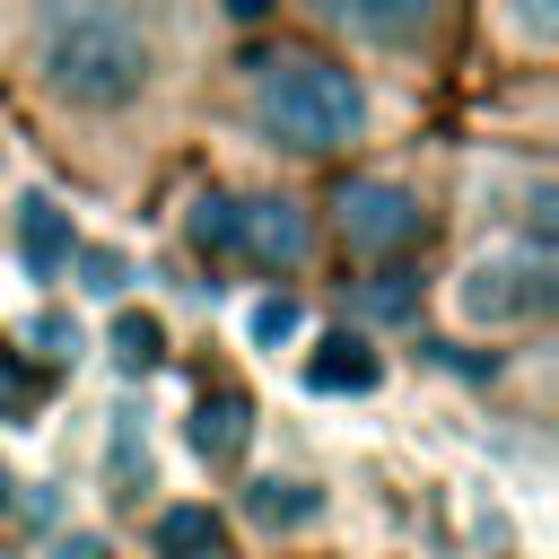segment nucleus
<instances>
[{
	"label": "nucleus",
	"instance_id": "f257e3e1",
	"mask_svg": "<svg viewBox=\"0 0 559 559\" xmlns=\"http://www.w3.org/2000/svg\"><path fill=\"white\" fill-rule=\"evenodd\" d=\"M35 61L70 105H96V114L131 105L157 70L148 26L131 17V0H44L35 9Z\"/></svg>",
	"mask_w": 559,
	"mask_h": 559
},
{
	"label": "nucleus",
	"instance_id": "f03ea898",
	"mask_svg": "<svg viewBox=\"0 0 559 559\" xmlns=\"http://www.w3.org/2000/svg\"><path fill=\"white\" fill-rule=\"evenodd\" d=\"M253 114H262V131L280 140V148H341V140H358V122H367V96H358V79L349 70H332L323 52H280V61H262V79H253Z\"/></svg>",
	"mask_w": 559,
	"mask_h": 559
},
{
	"label": "nucleus",
	"instance_id": "7ed1b4c3",
	"mask_svg": "<svg viewBox=\"0 0 559 559\" xmlns=\"http://www.w3.org/2000/svg\"><path fill=\"white\" fill-rule=\"evenodd\" d=\"M550 297H559L550 245H498L454 280V306L472 323H533V314H550Z\"/></svg>",
	"mask_w": 559,
	"mask_h": 559
},
{
	"label": "nucleus",
	"instance_id": "20e7f679",
	"mask_svg": "<svg viewBox=\"0 0 559 559\" xmlns=\"http://www.w3.org/2000/svg\"><path fill=\"white\" fill-rule=\"evenodd\" d=\"M341 236L358 245V253H393V245H411L419 236V201L402 192V183H341Z\"/></svg>",
	"mask_w": 559,
	"mask_h": 559
},
{
	"label": "nucleus",
	"instance_id": "39448f33",
	"mask_svg": "<svg viewBox=\"0 0 559 559\" xmlns=\"http://www.w3.org/2000/svg\"><path fill=\"white\" fill-rule=\"evenodd\" d=\"M236 253H253V262H271V271L306 262V218H297V201H236Z\"/></svg>",
	"mask_w": 559,
	"mask_h": 559
},
{
	"label": "nucleus",
	"instance_id": "423d86ee",
	"mask_svg": "<svg viewBox=\"0 0 559 559\" xmlns=\"http://www.w3.org/2000/svg\"><path fill=\"white\" fill-rule=\"evenodd\" d=\"M245 437H253V402L245 393H201V411H192V454L201 463H236L245 454Z\"/></svg>",
	"mask_w": 559,
	"mask_h": 559
},
{
	"label": "nucleus",
	"instance_id": "0eeeda50",
	"mask_svg": "<svg viewBox=\"0 0 559 559\" xmlns=\"http://www.w3.org/2000/svg\"><path fill=\"white\" fill-rule=\"evenodd\" d=\"M376 376H384V358H376L367 341H349V332H332V341L306 358V393H376Z\"/></svg>",
	"mask_w": 559,
	"mask_h": 559
},
{
	"label": "nucleus",
	"instance_id": "6e6552de",
	"mask_svg": "<svg viewBox=\"0 0 559 559\" xmlns=\"http://www.w3.org/2000/svg\"><path fill=\"white\" fill-rule=\"evenodd\" d=\"M332 17L367 44H411V35H428L437 0H332Z\"/></svg>",
	"mask_w": 559,
	"mask_h": 559
},
{
	"label": "nucleus",
	"instance_id": "1a4fd4ad",
	"mask_svg": "<svg viewBox=\"0 0 559 559\" xmlns=\"http://www.w3.org/2000/svg\"><path fill=\"white\" fill-rule=\"evenodd\" d=\"M17 245H26V271H35V280L70 271V218H61L44 192H26V210H17Z\"/></svg>",
	"mask_w": 559,
	"mask_h": 559
},
{
	"label": "nucleus",
	"instance_id": "9d476101",
	"mask_svg": "<svg viewBox=\"0 0 559 559\" xmlns=\"http://www.w3.org/2000/svg\"><path fill=\"white\" fill-rule=\"evenodd\" d=\"M218 550V515L210 507H166L157 515V559H210Z\"/></svg>",
	"mask_w": 559,
	"mask_h": 559
},
{
	"label": "nucleus",
	"instance_id": "9b49d317",
	"mask_svg": "<svg viewBox=\"0 0 559 559\" xmlns=\"http://www.w3.org/2000/svg\"><path fill=\"white\" fill-rule=\"evenodd\" d=\"M245 507H253L262 524H314V515H323V498H314L306 480H253Z\"/></svg>",
	"mask_w": 559,
	"mask_h": 559
},
{
	"label": "nucleus",
	"instance_id": "f8f14e48",
	"mask_svg": "<svg viewBox=\"0 0 559 559\" xmlns=\"http://www.w3.org/2000/svg\"><path fill=\"white\" fill-rule=\"evenodd\" d=\"M114 358H122V376H148V367L166 358V332H157V314H122V323H114Z\"/></svg>",
	"mask_w": 559,
	"mask_h": 559
},
{
	"label": "nucleus",
	"instance_id": "ddd939ff",
	"mask_svg": "<svg viewBox=\"0 0 559 559\" xmlns=\"http://www.w3.org/2000/svg\"><path fill=\"white\" fill-rule=\"evenodd\" d=\"M306 332V306L297 297H262L253 306V349H280V341H297Z\"/></svg>",
	"mask_w": 559,
	"mask_h": 559
},
{
	"label": "nucleus",
	"instance_id": "4468645a",
	"mask_svg": "<svg viewBox=\"0 0 559 559\" xmlns=\"http://www.w3.org/2000/svg\"><path fill=\"white\" fill-rule=\"evenodd\" d=\"M35 411H44V376H26L17 358H0V419H17V428H26Z\"/></svg>",
	"mask_w": 559,
	"mask_h": 559
},
{
	"label": "nucleus",
	"instance_id": "2eb2a0df",
	"mask_svg": "<svg viewBox=\"0 0 559 559\" xmlns=\"http://www.w3.org/2000/svg\"><path fill=\"white\" fill-rule=\"evenodd\" d=\"M79 288H87V297H122V288H131V262L105 253V245H87V253H79Z\"/></svg>",
	"mask_w": 559,
	"mask_h": 559
},
{
	"label": "nucleus",
	"instance_id": "dca6fc26",
	"mask_svg": "<svg viewBox=\"0 0 559 559\" xmlns=\"http://www.w3.org/2000/svg\"><path fill=\"white\" fill-rule=\"evenodd\" d=\"M192 245H236V201L227 192H201L192 201Z\"/></svg>",
	"mask_w": 559,
	"mask_h": 559
},
{
	"label": "nucleus",
	"instance_id": "f3484780",
	"mask_svg": "<svg viewBox=\"0 0 559 559\" xmlns=\"http://www.w3.org/2000/svg\"><path fill=\"white\" fill-rule=\"evenodd\" d=\"M507 9V26L524 35V44H550L559 35V0H498Z\"/></svg>",
	"mask_w": 559,
	"mask_h": 559
},
{
	"label": "nucleus",
	"instance_id": "a211bd4d",
	"mask_svg": "<svg viewBox=\"0 0 559 559\" xmlns=\"http://www.w3.org/2000/svg\"><path fill=\"white\" fill-rule=\"evenodd\" d=\"M131 472L148 480V445L131 437V411H114V480H122V498H131Z\"/></svg>",
	"mask_w": 559,
	"mask_h": 559
},
{
	"label": "nucleus",
	"instance_id": "6ab92c4d",
	"mask_svg": "<svg viewBox=\"0 0 559 559\" xmlns=\"http://www.w3.org/2000/svg\"><path fill=\"white\" fill-rule=\"evenodd\" d=\"M26 341H35L44 358H79V323H70V314H35V323H26Z\"/></svg>",
	"mask_w": 559,
	"mask_h": 559
},
{
	"label": "nucleus",
	"instance_id": "aec40b11",
	"mask_svg": "<svg viewBox=\"0 0 559 559\" xmlns=\"http://www.w3.org/2000/svg\"><path fill=\"white\" fill-rule=\"evenodd\" d=\"M52 559H114L96 533H70V542H52Z\"/></svg>",
	"mask_w": 559,
	"mask_h": 559
},
{
	"label": "nucleus",
	"instance_id": "412c9836",
	"mask_svg": "<svg viewBox=\"0 0 559 559\" xmlns=\"http://www.w3.org/2000/svg\"><path fill=\"white\" fill-rule=\"evenodd\" d=\"M367 306H376V314H402V306H411V288H393V280H376V288H367Z\"/></svg>",
	"mask_w": 559,
	"mask_h": 559
},
{
	"label": "nucleus",
	"instance_id": "4be33fe9",
	"mask_svg": "<svg viewBox=\"0 0 559 559\" xmlns=\"http://www.w3.org/2000/svg\"><path fill=\"white\" fill-rule=\"evenodd\" d=\"M227 9H236V17H262V9H271V0H227Z\"/></svg>",
	"mask_w": 559,
	"mask_h": 559
},
{
	"label": "nucleus",
	"instance_id": "5701e85b",
	"mask_svg": "<svg viewBox=\"0 0 559 559\" xmlns=\"http://www.w3.org/2000/svg\"><path fill=\"white\" fill-rule=\"evenodd\" d=\"M9 489H17V480H9V472H0V507H9Z\"/></svg>",
	"mask_w": 559,
	"mask_h": 559
}]
</instances>
